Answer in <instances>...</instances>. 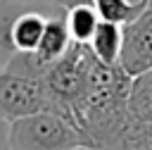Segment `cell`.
<instances>
[{"instance_id": "cell-1", "label": "cell", "mask_w": 152, "mask_h": 150, "mask_svg": "<svg viewBox=\"0 0 152 150\" xmlns=\"http://www.w3.org/2000/svg\"><path fill=\"white\" fill-rule=\"evenodd\" d=\"M10 145L12 150H71L90 143L71 119L55 110H40L10 121Z\"/></svg>"}, {"instance_id": "cell-2", "label": "cell", "mask_w": 152, "mask_h": 150, "mask_svg": "<svg viewBox=\"0 0 152 150\" xmlns=\"http://www.w3.org/2000/svg\"><path fill=\"white\" fill-rule=\"evenodd\" d=\"M109 150H152V69L133 79L128 121Z\"/></svg>"}, {"instance_id": "cell-3", "label": "cell", "mask_w": 152, "mask_h": 150, "mask_svg": "<svg viewBox=\"0 0 152 150\" xmlns=\"http://www.w3.org/2000/svg\"><path fill=\"white\" fill-rule=\"evenodd\" d=\"M40 110H52L45 83L40 79H28L0 69V117L14 121Z\"/></svg>"}, {"instance_id": "cell-4", "label": "cell", "mask_w": 152, "mask_h": 150, "mask_svg": "<svg viewBox=\"0 0 152 150\" xmlns=\"http://www.w3.org/2000/svg\"><path fill=\"white\" fill-rule=\"evenodd\" d=\"M119 64L135 79L152 69V2L124 26V45Z\"/></svg>"}, {"instance_id": "cell-5", "label": "cell", "mask_w": 152, "mask_h": 150, "mask_svg": "<svg viewBox=\"0 0 152 150\" xmlns=\"http://www.w3.org/2000/svg\"><path fill=\"white\" fill-rule=\"evenodd\" d=\"M64 14H66L64 10L50 14V19H48V24L43 29V36H40V40H38V45L33 50L43 67H50L55 60H59L69 50V45L74 43L71 33L66 29V17Z\"/></svg>"}, {"instance_id": "cell-6", "label": "cell", "mask_w": 152, "mask_h": 150, "mask_svg": "<svg viewBox=\"0 0 152 150\" xmlns=\"http://www.w3.org/2000/svg\"><path fill=\"white\" fill-rule=\"evenodd\" d=\"M121 45H124V26H121V24H114V21L100 19L95 33H93L90 40H88L90 52H93L100 62H104V64H119Z\"/></svg>"}, {"instance_id": "cell-7", "label": "cell", "mask_w": 152, "mask_h": 150, "mask_svg": "<svg viewBox=\"0 0 152 150\" xmlns=\"http://www.w3.org/2000/svg\"><path fill=\"white\" fill-rule=\"evenodd\" d=\"M95 10L100 14V19L104 21H114V24H131L147 5L150 0H93Z\"/></svg>"}, {"instance_id": "cell-8", "label": "cell", "mask_w": 152, "mask_h": 150, "mask_svg": "<svg viewBox=\"0 0 152 150\" xmlns=\"http://www.w3.org/2000/svg\"><path fill=\"white\" fill-rule=\"evenodd\" d=\"M64 17H66V29L71 33V40H76V43H88L100 24V14H97L95 5L71 7V10H66Z\"/></svg>"}, {"instance_id": "cell-9", "label": "cell", "mask_w": 152, "mask_h": 150, "mask_svg": "<svg viewBox=\"0 0 152 150\" xmlns=\"http://www.w3.org/2000/svg\"><path fill=\"white\" fill-rule=\"evenodd\" d=\"M0 150H12L10 145V121L0 117Z\"/></svg>"}, {"instance_id": "cell-10", "label": "cell", "mask_w": 152, "mask_h": 150, "mask_svg": "<svg viewBox=\"0 0 152 150\" xmlns=\"http://www.w3.org/2000/svg\"><path fill=\"white\" fill-rule=\"evenodd\" d=\"M59 5L64 7V12L66 10H71V7H78V5H95L93 0H59Z\"/></svg>"}, {"instance_id": "cell-11", "label": "cell", "mask_w": 152, "mask_h": 150, "mask_svg": "<svg viewBox=\"0 0 152 150\" xmlns=\"http://www.w3.org/2000/svg\"><path fill=\"white\" fill-rule=\"evenodd\" d=\"M12 2H26V5H59V0H12Z\"/></svg>"}, {"instance_id": "cell-12", "label": "cell", "mask_w": 152, "mask_h": 150, "mask_svg": "<svg viewBox=\"0 0 152 150\" xmlns=\"http://www.w3.org/2000/svg\"><path fill=\"white\" fill-rule=\"evenodd\" d=\"M71 150H95V148H90V145H81V148H71Z\"/></svg>"}, {"instance_id": "cell-13", "label": "cell", "mask_w": 152, "mask_h": 150, "mask_svg": "<svg viewBox=\"0 0 152 150\" xmlns=\"http://www.w3.org/2000/svg\"><path fill=\"white\" fill-rule=\"evenodd\" d=\"M150 2H152V0H150Z\"/></svg>"}]
</instances>
